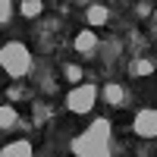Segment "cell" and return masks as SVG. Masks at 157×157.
Segmentation results:
<instances>
[{"label": "cell", "instance_id": "obj_2", "mask_svg": "<svg viewBox=\"0 0 157 157\" xmlns=\"http://www.w3.org/2000/svg\"><path fill=\"white\" fill-rule=\"evenodd\" d=\"M0 69H3L10 78H25V75H32V69H35L32 50L25 47L22 41H6V44H0Z\"/></svg>", "mask_w": 157, "mask_h": 157}, {"label": "cell", "instance_id": "obj_14", "mask_svg": "<svg viewBox=\"0 0 157 157\" xmlns=\"http://www.w3.org/2000/svg\"><path fill=\"white\" fill-rule=\"evenodd\" d=\"M151 10H154L151 3H138V10H135V13H138V16H148V13H151Z\"/></svg>", "mask_w": 157, "mask_h": 157}, {"label": "cell", "instance_id": "obj_15", "mask_svg": "<svg viewBox=\"0 0 157 157\" xmlns=\"http://www.w3.org/2000/svg\"><path fill=\"white\" fill-rule=\"evenodd\" d=\"M154 19H157V6H154Z\"/></svg>", "mask_w": 157, "mask_h": 157}, {"label": "cell", "instance_id": "obj_1", "mask_svg": "<svg viewBox=\"0 0 157 157\" xmlns=\"http://www.w3.org/2000/svg\"><path fill=\"white\" fill-rule=\"evenodd\" d=\"M113 126L110 120H94L85 132H78L72 138V154L75 157H110V145H113Z\"/></svg>", "mask_w": 157, "mask_h": 157}, {"label": "cell", "instance_id": "obj_13", "mask_svg": "<svg viewBox=\"0 0 157 157\" xmlns=\"http://www.w3.org/2000/svg\"><path fill=\"white\" fill-rule=\"evenodd\" d=\"M13 16H16V3H10V0H0V25H6Z\"/></svg>", "mask_w": 157, "mask_h": 157}, {"label": "cell", "instance_id": "obj_12", "mask_svg": "<svg viewBox=\"0 0 157 157\" xmlns=\"http://www.w3.org/2000/svg\"><path fill=\"white\" fill-rule=\"evenodd\" d=\"M63 75H66V82L72 88L82 85V66H78V63H63Z\"/></svg>", "mask_w": 157, "mask_h": 157}, {"label": "cell", "instance_id": "obj_5", "mask_svg": "<svg viewBox=\"0 0 157 157\" xmlns=\"http://www.w3.org/2000/svg\"><path fill=\"white\" fill-rule=\"evenodd\" d=\"M72 47H75V54H78V57H94V54H98V47H101V38L94 35V29H82V32H75Z\"/></svg>", "mask_w": 157, "mask_h": 157}, {"label": "cell", "instance_id": "obj_4", "mask_svg": "<svg viewBox=\"0 0 157 157\" xmlns=\"http://www.w3.org/2000/svg\"><path fill=\"white\" fill-rule=\"evenodd\" d=\"M132 132L145 141H154L157 138V107H141L132 120Z\"/></svg>", "mask_w": 157, "mask_h": 157}, {"label": "cell", "instance_id": "obj_10", "mask_svg": "<svg viewBox=\"0 0 157 157\" xmlns=\"http://www.w3.org/2000/svg\"><path fill=\"white\" fill-rule=\"evenodd\" d=\"M154 66H157L154 57H138L135 63H129V75H151Z\"/></svg>", "mask_w": 157, "mask_h": 157}, {"label": "cell", "instance_id": "obj_8", "mask_svg": "<svg viewBox=\"0 0 157 157\" xmlns=\"http://www.w3.org/2000/svg\"><path fill=\"white\" fill-rule=\"evenodd\" d=\"M85 19H88V25H107L110 22V10L104 3H91L85 10Z\"/></svg>", "mask_w": 157, "mask_h": 157}, {"label": "cell", "instance_id": "obj_6", "mask_svg": "<svg viewBox=\"0 0 157 157\" xmlns=\"http://www.w3.org/2000/svg\"><path fill=\"white\" fill-rule=\"evenodd\" d=\"M129 85L123 82H104V101L110 104V107H129Z\"/></svg>", "mask_w": 157, "mask_h": 157}, {"label": "cell", "instance_id": "obj_9", "mask_svg": "<svg viewBox=\"0 0 157 157\" xmlns=\"http://www.w3.org/2000/svg\"><path fill=\"white\" fill-rule=\"evenodd\" d=\"M19 126V110L13 107V104H0V129H16Z\"/></svg>", "mask_w": 157, "mask_h": 157}, {"label": "cell", "instance_id": "obj_7", "mask_svg": "<svg viewBox=\"0 0 157 157\" xmlns=\"http://www.w3.org/2000/svg\"><path fill=\"white\" fill-rule=\"evenodd\" d=\"M0 157H35V148L29 138H16V141L0 148Z\"/></svg>", "mask_w": 157, "mask_h": 157}, {"label": "cell", "instance_id": "obj_3", "mask_svg": "<svg viewBox=\"0 0 157 157\" xmlns=\"http://www.w3.org/2000/svg\"><path fill=\"white\" fill-rule=\"evenodd\" d=\"M98 85L94 82H82V85H75L69 88V94H66V110L75 113V116H85L94 110V101H98Z\"/></svg>", "mask_w": 157, "mask_h": 157}, {"label": "cell", "instance_id": "obj_11", "mask_svg": "<svg viewBox=\"0 0 157 157\" xmlns=\"http://www.w3.org/2000/svg\"><path fill=\"white\" fill-rule=\"evenodd\" d=\"M16 13H22L25 19H38L44 13V3H41V0H22V3L16 6Z\"/></svg>", "mask_w": 157, "mask_h": 157}]
</instances>
